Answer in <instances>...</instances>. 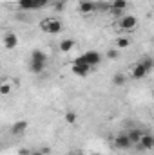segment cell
<instances>
[{
	"label": "cell",
	"mask_w": 154,
	"mask_h": 155,
	"mask_svg": "<svg viewBox=\"0 0 154 155\" xmlns=\"http://www.w3.org/2000/svg\"><path fill=\"white\" fill-rule=\"evenodd\" d=\"M65 123H69V124L76 123V114H75V112H67V114H65Z\"/></svg>",
	"instance_id": "23"
},
{
	"label": "cell",
	"mask_w": 154,
	"mask_h": 155,
	"mask_svg": "<svg viewBox=\"0 0 154 155\" xmlns=\"http://www.w3.org/2000/svg\"><path fill=\"white\" fill-rule=\"evenodd\" d=\"M140 148L142 150H152L154 148V135L152 134H143V137L140 141Z\"/></svg>",
	"instance_id": "8"
},
{
	"label": "cell",
	"mask_w": 154,
	"mask_h": 155,
	"mask_svg": "<svg viewBox=\"0 0 154 155\" xmlns=\"http://www.w3.org/2000/svg\"><path fill=\"white\" fill-rule=\"evenodd\" d=\"M27 126H29L27 121H16V123L11 126V132H13L15 135H22V134L27 130Z\"/></svg>",
	"instance_id": "11"
},
{
	"label": "cell",
	"mask_w": 154,
	"mask_h": 155,
	"mask_svg": "<svg viewBox=\"0 0 154 155\" xmlns=\"http://www.w3.org/2000/svg\"><path fill=\"white\" fill-rule=\"evenodd\" d=\"M76 60L78 61H82V63H85V65H89V67H94V65H98V63L102 61V56H100L96 51H89V52L78 56Z\"/></svg>",
	"instance_id": "3"
},
{
	"label": "cell",
	"mask_w": 154,
	"mask_h": 155,
	"mask_svg": "<svg viewBox=\"0 0 154 155\" xmlns=\"http://www.w3.org/2000/svg\"><path fill=\"white\" fill-rule=\"evenodd\" d=\"M16 45H18V38H16V35H13V33L4 35V47H5V49H15Z\"/></svg>",
	"instance_id": "10"
},
{
	"label": "cell",
	"mask_w": 154,
	"mask_h": 155,
	"mask_svg": "<svg viewBox=\"0 0 154 155\" xmlns=\"http://www.w3.org/2000/svg\"><path fill=\"white\" fill-rule=\"evenodd\" d=\"M114 27L123 31V33H132L136 27H138V18L132 16V15H127V16H121L120 20L114 22Z\"/></svg>",
	"instance_id": "1"
},
{
	"label": "cell",
	"mask_w": 154,
	"mask_h": 155,
	"mask_svg": "<svg viewBox=\"0 0 154 155\" xmlns=\"http://www.w3.org/2000/svg\"><path fill=\"white\" fill-rule=\"evenodd\" d=\"M62 29H64L62 22L56 20V18H51V24H49V35H58V33H62Z\"/></svg>",
	"instance_id": "13"
},
{
	"label": "cell",
	"mask_w": 154,
	"mask_h": 155,
	"mask_svg": "<svg viewBox=\"0 0 154 155\" xmlns=\"http://www.w3.org/2000/svg\"><path fill=\"white\" fill-rule=\"evenodd\" d=\"M49 24H51V18L42 20V22H40V29H42L44 33H49Z\"/></svg>",
	"instance_id": "21"
},
{
	"label": "cell",
	"mask_w": 154,
	"mask_h": 155,
	"mask_svg": "<svg viewBox=\"0 0 154 155\" xmlns=\"http://www.w3.org/2000/svg\"><path fill=\"white\" fill-rule=\"evenodd\" d=\"M11 90H13L11 83H9V81H2V85H0V94H2V96H7V94H11Z\"/></svg>",
	"instance_id": "18"
},
{
	"label": "cell",
	"mask_w": 154,
	"mask_h": 155,
	"mask_svg": "<svg viewBox=\"0 0 154 155\" xmlns=\"http://www.w3.org/2000/svg\"><path fill=\"white\" fill-rule=\"evenodd\" d=\"M143 130H140V128H131L129 132H127V135H129V139H131V143L132 144H140V141H142V137H143Z\"/></svg>",
	"instance_id": "6"
},
{
	"label": "cell",
	"mask_w": 154,
	"mask_h": 155,
	"mask_svg": "<svg viewBox=\"0 0 154 155\" xmlns=\"http://www.w3.org/2000/svg\"><path fill=\"white\" fill-rule=\"evenodd\" d=\"M147 74H149V71H147V69H145L140 61L132 67V72H131V76L134 78V79H142V78H145Z\"/></svg>",
	"instance_id": "7"
},
{
	"label": "cell",
	"mask_w": 154,
	"mask_h": 155,
	"mask_svg": "<svg viewBox=\"0 0 154 155\" xmlns=\"http://www.w3.org/2000/svg\"><path fill=\"white\" fill-rule=\"evenodd\" d=\"M58 49L62 51V52H69V51H73L75 49V40H62L60 41V45H58Z\"/></svg>",
	"instance_id": "14"
},
{
	"label": "cell",
	"mask_w": 154,
	"mask_h": 155,
	"mask_svg": "<svg viewBox=\"0 0 154 155\" xmlns=\"http://www.w3.org/2000/svg\"><path fill=\"white\" fill-rule=\"evenodd\" d=\"M140 63H142V65H143V67H145L149 72L154 69V58H151V56H145V58H142V60H140Z\"/></svg>",
	"instance_id": "17"
},
{
	"label": "cell",
	"mask_w": 154,
	"mask_h": 155,
	"mask_svg": "<svg viewBox=\"0 0 154 155\" xmlns=\"http://www.w3.org/2000/svg\"><path fill=\"white\" fill-rule=\"evenodd\" d=\"M152 7H154V0H152Z\"/></svg>",
	"instance_id": "29"
},
{
	"label": "cell",
	"mask_w": 154,
	"mask_h": 155,
	"mask_svg": "<svg viewBox=\"0 0 154 155\" xmlns=\"http://www.w3.org/2000/svg\"><path fill=\"white\" fill-rule=\"evenodd\" d=\"M51 0H18V7L22 11H35V9H42L49 4Z\"/></svg>",
	"instance_id": "2"
},
{
	"label": "cell",
	"mask_w": 154,
	"mask_h": 155,
	"mask_svg": "<svg viewBox=\"0 0 154 155\" xmlns=\"http://www.w3.org/2000/svg\"><path fill=\"white\" fill-rule=\"evenodd\" d=\"M40 150H42V152H44L45 155H49V153H51V148H47V146H45V148H40Z\"/></svg>",
	"instance_id": "27"
},
{
	"label": "cell",
	"mask_w": 154,
	"mask_h": 155,
	"mask_svg": "<svg viewBox=\"0 0 154 155\" xmlns=\"http://www.w3.org/2000/svg\"><path fill=\"white\" fill-rule=\"evenodd\" d=\"M114 146L118 150H127V148L132 146V143H131V139H129L127 134H120V135L114 137Z\"/></svg>",
	"instance_id": "4"
},
{
	"label": "cell",
	"mask_w": 154,
	"mask_h": 155,
	"mask_svg": "<svg viewBox=\"0 0 154 155\" xmlns=\"http://www.w3.org/2000/svg\"><path fill=\"white\" fill-rule=\"evenodd\" d=\"M69 155H75V153H69Z\"/></svg>",
	"instance_id": "30"
},
{
	"label": "cell",
	"mask_w": 154,
	"mask_h": 155,
	"mask_svg": "<svg viewBox=\"0 0 154 155\" xmlns=\"http://www.w3.org/2000/svg\"><path fill=\"white\" fill-rule=\"evenodd\" d=\"M64 7H65V2L64 0H60V2L54 4V11H64Z\"/></svg>",
	"instance_id": "24"
},
{
	"label": "cell",
	"mask_w": 154,
	"mask_h": 155,
	"mask_svg": "<svg viewBox=\"0 0 154 155\" xmlns=\"http://www.w3.org/2000/svg\"><path fill=\"white\" fill-rule=\"evenodd\" d=\"M118 56H120V51H118V49H109V51H107V58H109V60H116Z\"/></svg>",
	"instance_id": "22"
},
{
	"label": "cell",
	"mask_w": 154,
	"mask_h": 155,
	"mask_svg": "<svg viewBox=\"0 0 154 155\" xmlns=\"http://www.w3.org/2000/svg\"><path fill=\"white\" fill-rule=\"evenodd\" d=\"M75 155H85V153H80V152H78V153H75Z\"/></svg>",
	"instance_id": "28"
},
{
	"label": "cell",
	"mask_w": 154,
	"mask_h": 155,
	"mask_svg": "<svg viewBox=\"0 0 154 155\" xmlns=\"http://www.w3.org/2000/svg\"><path fill=\"white\" fill-rule=\"evenodd\" d=\"M31 155H45V153H44L42 150H33V152H31Z\"/></svg>",
	"instance_id": "26"
},
{
	"label": "cell",
	"mask_w": 154,
	"mask_h": 155,
	"mask_svg": "<svg viewBox=\"0 0 154 155\" xmlns=\"http://www.w3.org/2000/svg\"><path fill=\"white\" fill-rule=\"evenodd\" d=\"M78 9L82 13H93V11H96V4L94 2H89V0H82L80 5H78Z\"/></svg>",
	"instance_id": "12"
},
{
	"label": "cell",
	"mask_w": 154,
	"mask_h": 155,
	"mask_svg": "<svg viewBox=\"0 0 154 155\" xmlns=\"http://www.w3.org/2000/svg\"><path fill=\"white\" fill-rule=\"evenodd\" d=\"M129 45H131V40L129 38H123V36L116 38V49H125V47H129Z\"/></svg>",
	"instance_id": "19"
},
{
	"label": "cell",
	"mask_w": 154,
	"mask_h": 155,
	"mask_svg": "<svg viewBox=\"0 0 154 155\" xmlns=\"http://www.w3.org/2000/svg\"><path fill=\"white\" fill-rule=\"evenodd\" d=\"M31 61H37V63H47V56L42 52V51H33L31 52Z\"/></svg>",
	"instance_id": "15"
},
{
	"label": "cell",
	"mask_w": 154,
	"mask_h": 155,
	"mask_svg": "<svg viewBox=\"0 0 154 155\" xmlns=\"http://www.w3.org/2000/svg\"><path fill=\"white\" fill-rule=\"evenodd\" d=\"M44 69H45V63H37V61H29V71H31L33 74H40V72H44Z\"/></svg>",
	"instance_id": "16"
},
{
	"label": "cell",
	"mask_w": 154,
	"mask_h": 155,
	"mask_svg": "<svg viewBox=\"0 0 154 155\" xmlns=\"http://www.w3.org/2000/svg\"><path fill=\"white\" fill-rule=\"evenodd\" d=\"M89 72H91V67L89 65H85V63H82L78 60L73 61V74H76V76H87Z\"/></svg>",
	"instance_id": "5"
},
{
	"label": "cell",
	"mask_w": 154,
	"mask_h": 155,
	"mask_svg": "<svg viewBox=\"0 0 154 155\" xmlns=\"http://www.w3.org/2000/svg\"><path fill=\"white\" fill-rule=\"evenodd\" d=\"M125 81H127V78L123 76V74H114V78H113V83H114L116 87L125 85Z\"/></svg>",
	"instance_id": "20"
},
{
	"label": "cell",
	"mask_w": 154,
	"mask_h": 155,
	"mask_svg": "<svg viewBox=\"0 0 154 155\" xmlns=\"http://www.w3.org/2000/svg\"><path fill=\"white\" fill-rule=\"evenodd\" d=\"M127 5H129L127 0H114V2L111 4V13H113V15H120L121 11L127 9Z\"/></svg>",
	"instance_id": "9"
},
{
	"label": "cell",
	"mask_w": 154,
	"mask_h": 155,
	"mask_svg": "<svg viewBox=\"0 0 154 155\" xmlns=\"http://www.w3.org/2000/svg\"><path fill=\"white\" fill-rule=\"evenodd\" d=\"M31 152H33V150H27V148H22V150H20L18 153H20V155H31Z\"/></svg>",
	"instance_id": "25"
}]
</instances>
